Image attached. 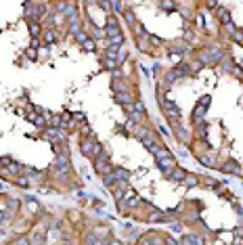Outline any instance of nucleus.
<instances>
[{
    "instance_id": "nucleus-18",
    "label": "nucleus",
    "mask_w": 243,
    "mask_h": 245,
    "mask_svg": "<svg viewBox=\"0 0 243 245\" xmlns=\"http://www.w3.org/2000/svg\"><path fill=\"white\" fill-rule=\"evenodd\" d=\"M101 9H103L105 13H109V0H101Z\"/></svg>"
},
{
    "instance_id": "nucleus-4",
    "label": "nucleus",
    "mask_w": 243,
    "mask_h": 245,
    "mask_svg": "<svg viewBox=\"0 0 243 245\" xmlns=\"http://www.w3.org/2000/svg\"><path fill=\"white\" fill-rule=\"evenodd\" d=\"M55 170L61 172V174H67L69 172V161H67L65 155H59V157L55 159Z\"/></svg>"
},
{
    "instance_id": "nucleus-23",
    "label": "nucleus",
    "mask_w": 243,
    "mask_h": 245,
    "mask_svg": "<svg viewBox=\"0 0 243 245\" xmlns=\"http://www.w3.org/2000/svg\"><path fill=\"white\" fill-rule=\"evenodd\" d=\"M17 245H30V243H27V239H19V241H17Z\"/></svg>"
},
{
    "instance_id": "nucleus-14",
    "label": "nucleus",
    "mask_w": 243,
    "mask_h": 245,
    "mask_svg": "<svg viewBox=\"0 0 243 245\" xmlns=\"http://www.w3.org/2000/svg\"><path fill=\"white\" fill-rule=\"evenodd\" d=\"M55 40H57V36H55L53 32H46V36H44V42H46V44H51V42H55Z\"/></svg>"
},
{
    "instance_id": "nucleus-21",
    "label": "nucleus",
    "mask_w": 243,
    "mask_h": 245,
    "mask_svg": "<svg viewBox=\"0 0 243 245\" xmlns=\"http://www.w3.org/2000/svg\"><path fill=\"white\" fill-rule=\"evenodd\" d=\"M84 48H88V50H92V48H94V44H92V42L88 40V42H84Z\"/></svg>"
},
{
    "instance_id": "nucleus-13",
    "label": "nucleus",
    "mask_w": 243,
    "mask_h": 245,
    "mask_svg": "<svg viewBox=\"0 0 243 245\" xmlns=\"http://www.w3.org/2000/svg\"><path fill=\"white\" fill-rule=\"evenodd\" d=\"M30 245H42V235L36 233V235L32 237V243H30Z\"/></svg>"
},
{
    "instance_id": "nucleus-24",
    "label": "nucleus",
    "mask_w": 243,
    "mask_h": 245,
    "mask_svg": "<svg viewBox=\"0 0 243 245\" xmlns=\"http://www.w3.org/2000/svg\"><path fill=\"white\" fill-rule=\"evenodd\" d=\"M111 245H122V243H117V241H115V243H111Z\"/></svg>"
},
{
    "instance_id": "nucleus-9",
    "label": "nucleus",
    "mask_w": 243,
    "mask_h": 245,
    "mask_svg": "<svg viewBox=\"0 0 243 245\" xmlns=\"http://www.w3.org/2000/svg\"><path fill=\"white\" fill-rule=\"evenodd\" d=\"M222 170H226V172H233V174H239V166H237L235 161H229V164H224V166H222Z\"/></svg>"
},
{
    "instance_id": "nucleus-1",
    "label": "nucleus",
    "mask_w": 243,
    "mask_h": 245,
    "mask_svg": "<svg viewBox=\"0 0 243 245\" xmlns=\"http://www.w3.org/2000/svg\"><path fill=\"white\" fill-rule=\"evenodd\" d=\"M155 157H157V166L161 172H172V166H174V157H172V153L166 151V149H159L155 153Z\"/></svg>"
},
{
    "instance_id": "nucleus-15",
    "label": "nucleus",
    "mask_w": 243,
    "mask_h": 245,
    "mask_svg": "<svg viewBox=\"0 0 243 245\" xmlns=\"http://www.w3.org/2000/svg\"><path fill=\"white\" fill-rule=\"evenodd\" d=\"M115 99H117L119 103H130V94H117Z\"/></svg>"
},
{
    "instance_id": "nucleus-11",
    "label": "nucleus",
    "mask_w": 243,
    "mask_h": 245,
    "mask_svg": "<svg viewBox=\"0 0 243 245\" xmlns=\"http://www.w3.org/2000/svg\"><path fill=\"white\" fill-rule=\"evenodd\" d=\"M172 176H174V180H182V178H184V170H180V168H176V170L172 172Z\"/></svg>"
},
{
    "instance_id": "nucleus-5",
    "label": "nucleus",
    "mask_w": 243,
    "mask_h": 245,
    "mask_svg": "<svg viewBox=\"0 0 243 245\" xmlns=\"http://www.w3.org/2000/svg\"><path fill=\"white\" fill-rule=\"evenodd\" d=\"M46 136L55 138V143H65V132L59 130L57 126H55V128H48V130H46Z\"/></svg>"
},
{
    "instance_id": "nucleus-12",
    "label": "nucleus",
    "mask_w": 243,
    "mask_h": 245,
    "mask_svg": "<svg viewBox=\"0 0 243 245\" xmlns=\"http://www.w3.org/2000/svg\"><path fill=\"white\" fill-rule=\"evenodd\" d=\"M220 19L224 21V25H226V23H231V15H229V11H224V9H222V11H220Z\"/></svg>"
},
{
    "instance_id": "nucleus-19",
    "label": "nucleus",
    "mask_w": 243,
    "mask_h": 245,
    "mask_svg": "<svg viewBox=\"0 0 243 245\" xmlns=\"http://www.w3.org/2000/svg\"><path fill=\"white\" fill-rule=\"evenodd\" d=\"M199 161H201L203 166H212V159H210V157H199Z\"/></svg>"
},
{
    "instance_id": "nucleus-6",
    "label": "nucleus",
    "mask_w": 243,
    "mask_h": 245,
    "mask_svg": "<svg viewBox=\"0 0 243 245\" xmlns=\"http://www.w3.org/2000/svg\"><path fill=\"white\" fill-rule=\"evenodd\" d=\"M163 111H166V115H168V117H174V120H180V111L176 109V105H174V103H170V101H168V103L163 105Z\"/></svg>"
},
{
    "instance_id": "nucleus-10",
    "label": "nucleus",
    "mask_w": 243,
    "mask_h": 245,
    "mask_svg": "<svg viewBox=\"0 0 243 245\" xmlns=\"http://www.w3.org/2000/svg\"><path fill=\"white\" fill-rule=\"evenodd\" d=\"M86 245H103V243L94 237V233H88V237H86Z\"/></svg>"
},
{
    "instance_id": "nucleus-7",
    "label": "nucleus",
    "mask_w": 243,
    "mask_h": 245,
    "mask_svg": "<svg viewBox=\"0 0 243 245\" xmlns=\"http://www.w3.org/2000/svg\"><path fill=\"white\" fill-rule=\"evenodd\" d=\"M128 193V189H126V182H117V187H115V201L119 203V201H124V195Z\"/></svg>"
},
{
    "instance_id": "nucleus-3",
    "label": "nucleus",
    "mask_w": 243,
    "mask_h": 245,
    "mask_svg": "<svg viewBox=\"0 0 243 245\" xmlns=\"http://www.w3.org/2000/svg\"><path fill=\"white\" fill-rule=\"evenodd\" d=\"M0 164L4 166V174H19L21 172V166L17 164V161H13V159H9V157H4V159H0Z\"/></svg>"
},
{
    "instance_id": "nucleus-22",
    "label": "nucleus",
    "mask_w": 243,
    "mask_h": 245,
    "mask_svg": "<svg viewBox=\"0 0 243 245\" xmlns=\"http://www.w3.org/2000/svg\"><path fill=\"white\" fill-rule=\"evenodd\" d=\"M27 57H30V59H36V50L30 48V50H27Z\"/></svg>"
},
{
    "instance_id": "nucleus-20",
    "label": "nucleus",
    "mask_w": 243,
    "mask_h": 245,
    "mask_svg": "<svg viewBox=\"0 0 243 245\" xmlns=\"http://www.w3.org/2000/svg\"><path fill=\"white\" fill-rule=\"evenodd\" d=\"M163 9H168V11H170V9H174V2H170V0H166V2H163Z\"/></svg>"
},
{
    "instance_id": "nucleus-2",
    "label": "nucleus",
    "mask_w": 243,
    "mask_h": 245,
    "mask_svg": "<svg viewBox=\"0 0 243 245\" xmlns=\"http://www.w3.org/2000/svg\"><path fill=\"white\" fill-rule=\"evenodd\" d=\"M94 168L96 172H101V174H107L109 172V161H107V155H96V159H94Z\"/></svg>"
},
{
    "instance_id": "nucleus-16",
    "label": "nucleus",
    "mask_w": 243,
    "mask_h": 245,
    "mask_svg": "<svg viewBox=\"0 0 243 245\" xmlns=\"http://www.w3.org/2000/svg\"><path fill=\"white\" fill-rule=\"evenodd\" d=\"M187 184H189V187H195V184H197V178H195V176H189V178H187Z\"/></svg>"
},
{
    "instance_id": "nucleus-8",
    "label": "nucleus",
    "mask_w": 243,
    "mask_h": 245,
    "mask_svg": "<svg viewBox=\"0 0 243 245\" xmlns=\"http://www.w3.org/2000/svg\"><path fill=\"white\" fill-rule=\"evenodd\" d=\"M208 103H210V97H205V99H203V101H201V103L197 105V109H195V113H193V117H195V122H199V120H201V115H203V111L208 109V107H205Z\"/></svg>"
},
{
    "instance_id": "nucleus-17",
    "label": "nucleus",
    "mask_w": 243,
    "mask_h": 245,
    "mask_svg": "<svg viewBox=\"0 0 243 245\" xmlns=\"http://www.w3.org/2000/svg\"><path fill=\"white\" fill-rule=\"evenodd\" d=\"M30 32H32V34L36 36V34L40 32V25H36V23H30Z\"/></svg>"
}]
</instances>
